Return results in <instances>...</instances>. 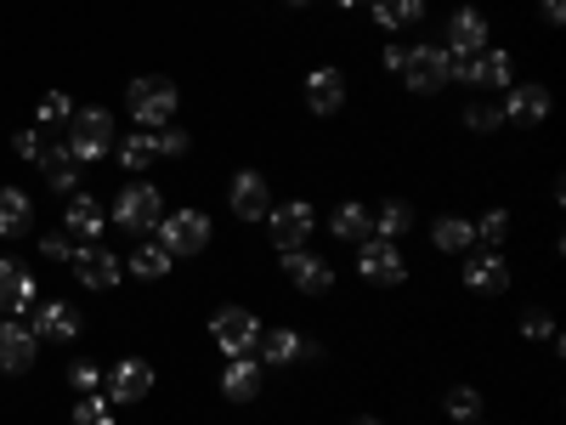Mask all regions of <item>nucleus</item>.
<instances>
[{"label": "nucleus", "instance_id": "1", "mask_svg": "<svg viewBox=\"0 0 566 425\" xmlns=\"http://www.w3.org/2000/svg\"><path fill=\"white\" fill-rule=\"evenodd\" d=\"M108 148H114V114L108 108H74L69 114V153L80 165H91V159H103Z\"/></svg>", "mask_w": 566, "mask_h": 425}, {"label": "nucleus", "instance_id": "2", "mask_svg": "<svg viewBox=\"0 0 566 425\" xmlns=\"http://www.w3.org/2000/svg\"><path fill=\"white\" fill-rule=\"evenodd\" d=\"M176 103H182V96H176V85H171V80H159V74L130 80V119H137V125H148V130L171 125Z\"/></svg>", "mask_w": 566, "mask_h": 425}, {"label": "nucleus", "instance_id": "3", "mask_svg": "<svg viewBox=\"0 0 566 425\" xmlns=\"http://www.w3.org/2000/svg\"><path fill=\"white\" fill-rule=\"evenodd\" d=\"M159 216H164L159 187L130 182V187H119V199H114V216H108V221H119L125 233H148V227H159Z\"/></svg>", "mask_w": 566, "mask_h": 425}, {"label": "nucleus", "instance_id": "4", "mask_svg": "<svg viewBox=\"0 0 566 425\" xmlns=\"http://www.w3.org/2000/svg\"><path fill=\"white\" fill-rule=\"evenodd\" d=\"M210 335H216V346H221L227 357H250L255 341H261V323H255V312H244V307H221V312L210 318Z\"/></svg>", "mask_w": 566, "mask_h": 425}, {"label": "nucleus", "instance_id": "5", "mask_svg": "<svg viewBox=\"0 0 566 425\" xmlns=\"http://www.w3.org/2000/svg\"><path fill=\"white\" fill-rule=\"evenodd\" d=\"M159 244L171 255H198L210 244V216L198 210H176V216H159Z\"/></svg>", "mask_w": 566, "mask_h": 425}, {"label": "nucleus", "instance_id": "6", "mask_svg": "<svg viewBox=\"0 0 566 425\" xmlns=\"http://www.w3.org/2000/svg\"><path fill=\"white\" fill-rule=\"evenodd\" d=\"M396 74L408 80V91L430 96V91L448 85V51L442 46H414V51H403V69H396Z\"/></svg>", "mask_w": 566, "mask_h": 425}, {"label": "nucleus", "instance_id": "7", "mask_svg": "<svg viewBox=\"0 0 566 425\" xmlns=\"http://www.w3.org/2000/svg\"><path fill=\"white\" fill-rule=\"evenodd\" d=\"M357 267H362V278H369V284H403L408 278V261L396 255V239H362Z\"/></svg>", "mask_w": 566, "mask_h": 425}, {"label": "nucleus", "instance_id": "8", "mask_svg": "<svg viewBox=\"0 0 566 425\" xmlns=\"http://www.w3.org/2000/svg\"><path fill=\"white\" fill-rule=\"evenodd\" d=\"M266 227H273V244L278 250H307V239H312V205L307 199L273 205V210H266Z\"/></svg>", "mask_w": 566, "mask_h": 425}, {"label": "nucleus", "instance_id": "9", "mask_svg": "<svg viewBox=\"0 0 566 425\" xmlns=\"http://www.w3.org/2000/svg\"><path fill=\"white\" fill-rule=\"evenodd\" d=\"M69 267L80 273V284H85V289H114V284H119V273H125V261H119L114 250H103V244H80Z\"/></svg>", "mask_w": 566, "mask_h": 425}, {"label": "nucleus", "instance_id": "10", "mask_svg": "<svg viewBox=\"0 0 566 425\" xmlns=\"http://www.w3.org/2000/svg\"><path fill=\"white\" fill-rule=\"evenodd\" d=\"M28 307H35V273H28L18 255H0V312L18 318Z\"/></svg>", "mask_w": 566, "mask_h": 425}, {"label": "nucleus", "instance_id": "11", "mask_svg": "<svg viewBox=\"0 0 566 425\" xmlns=\"http://www.w3.org/2000/svg\"><path fill=\"white\" fill-rule=\"evenodd\" d=\"M284 273H289L294 289H307V296L335 289V267H328L323 255H312V250H284Z\"/></svg>", "mask_w": 566, "mask_h": 425}, {"label": "nucleus", "instance_id": "12", "mask_svg": "<svg viewBox=\"0 0 566 425\" xmlns=\"http://www.w3.org/2000/svg\"><path fill=\"white\" fill-rule=\"evenodd\" d=\"M41 341L28 335V323H18V318H0V369L7 375H23V369H35V352Z\"/></svg>", "mask_w": 566, "mask_h": 425}, {"label": "nucleus", "instance_id": "13", "mask_svg": "<svg viewBox=\"0 0 566 425\" xmlns=\"http://www.w3.org/2000/svg\"><path fill=\"white\" fill-rule=\"evenodd\" d=\"M148 391H153V369L142 357H119L108 369V403H142Z\"/></svg>", "mask_w": 566, "mask_h": 425}, {"label": "nucleus", "instance_id": "14", "mask_svg": "<svg viewBox=\"0 0 566 425\" xmlns=\"http://www.w3.org/2000/svg\"><path fill=\"white\" fill-rule=\"evenodd\" d=\"M35 323H28V335L35 341H74L80 335V307L69 301H46V307H28Z\"/></svg>", "mask_w": 566, "mask_h": 425}, {"label": "nucleus", "instance_id": "15", "mask_svg": "<svg viewBox=\"0 0 566 425\" xmlns=\"http://www.w3.org/2000/svg\"><path fill=\"white\" fill-rule=\"evenodd\" d=\"M544 114H550V91L539 80L510 85V96H505V119L510 125H544Z\"/></svg>", "mask_w": 566, "mask_h": 425}, {"label": "nucleus", "instance_id": "16", "mask_svg": "<svg viewBox=\"0 0 566 425\" xmlns=\"http://www.w3.org/2000/svg\"><path fill=\"white\" fill-rule=\"evenodd\" d=\"M232 216H244V221H261L266 210H273V193H266V182H261V171H239L232 176Z\"/></svg>", "mask_w": 566, "mask_h": 425}, {"label": "nucleus", "instance_id": "17", "mask_svg": "<svg viewBox=\"0 0 566 425\" xmlns=\"http://www.w3.org/2000/svg\"><path fill=\"white\" fill-rule=\"evenodd\" d=\"M464 284H471V289H487V296H505V289H510L505 255H498V250H476L471 261H464Z\"/></svg>", "mask_w": 566, "mask_h": 425}, {"label": "nucleus", "instance_id": "18", "mask_svg": "<svg viewBox=\"0 0 566 425\" xmlns=\"http://www.w3.org/2000/svg\"><path fill=\"white\" fill-rule=\"evenodd\" d=\"M448 51H487V12L459 7L448 18Z\"/></svg>", "mask_w": 566, "mask_h": 425}, {"label": "nucleus", "instance_id": "19", "mask_svg": "<svg viewBox=\"0 0 566 425\" xmlns=\"http://www.w3.org/2000/svg\"><path fill=\"white\" fill-rule=\"evenodd\" d=\"M346 103V74L340 69H312L307 74V108L312 114H340Z\"/></svg>", "mask_w": 566, "mask_h": 425}, {"label": "nucleus", "instance_id": "20", "mask_svg": "<svg viewBox=\"0 0 566 425\" xmlns=\"http://www.w3.org/2000/svg\"><path fill=\"white\" fill-rule=\"evenodd\" d=\"M62 221H69V233H74V239H85V244H96V233L108 227L103 205H96L91 193H74V199H69V210H62Z\"/></svg>", "mask_w": 566, "mask_h": 425}, {"label": "nucleus", "instance_id": "21", "mask_svg": "<svg viewBox=\"0 0 566 425\" xmlns=\"http://www.w3.org/2000/svg\"><path fill=\"white\" fill-rule=\"evenodd\" d=\"M41 165H46V182H51L57 193H74V182H80V159L69 153V142H62V148H41Z\"/></svg>", "mask_w": 566, "mask_h": 425}, {"label": "nucleus", "instance_id": "22", "mask_svg": "<svg viewBox=\"0 0 566 425\" xmlns=\"http://www.w3.org/2000/svg\"><path fill=\"white\" fill-rule=\"evenodd\" d=\"M28 193H18V187H0V239H23L28 233Z\"/></svg>", "mask_w": 566, "mask_h": 425}, {"label": "nucleus", "instance_id": "23", "mask_svg": "<svg viewBox=\"0 0 566 425\" xmlns=\"http://www.w3.org/2000/svg\"><path fill=\"white\" fill-rule=\"evenodd\" d=\"M221 391H227L232 403H250L255 391H261V369L250 364V357H232V364H227V375H221Z\"/></svg>", "mask_w": 566, "mask_h": 425}, {"label": "nucleus", "instance_id": "24", "mask_svg": "<svg viewBox=\"0 0 566 425\" xmlns=\"http://www.w3.org/2000/svg\"><path fill=\"white\" fill-rule=\"evenodd\" d=\"M255 352H261V364H294V357L307 352V341L294 335V330H266V335L255 341Z\"/></svg>", "mask_w": 566, "mask_h": 425}, {"label": "nucleus", "instance_id": "25", "mask_svg": "<svg viewBox=\"0 0 566 425\" xmlns=\"http://www.w3.org/2000/svg\"><path fill=\"white\" fill-rule=\"evenodd\" d=\"M430 244L448 250V255H464L476 244V233H471V221H464V216H442L437 227H430Z\"/></svg>", "mask_w": 566, "mask_h": 425}, {"label": "nucleus", "instance_id": "26", "mask_svg": "<svg viewBox=\"0 0 566 425\" xmlns=\"http://www.w3.org/2000/svg\"><path fill=\"white\" fill-rule=\"evenodd\" d=\"M380 28H414L425 18V0H369Z\"/></svg>", "mask_w": 566, "mask_h": 425}, {"label": "nucleus", "instance_id": "27", "mask_svg": "<svg viewBox=\"0 0 566 425\" xmlns=\"http://www.w3.org/2000/svg\"><path fill=\"white\" fill-rule=\"evenodd\" d=\"M153 159H159L153 130H137V137H125V142H119V165H125V171H148Z\"/></svg>", "mask_w": 566, "mask_h": 425}, {"label": "nucleus", "instance_id": "28", "mask_svg": "<svg viewBox=\"0 0 566 425\" xmlns=\"http://www.w3.org/2000/svg\"><path fill=\"white\" fill-rule=\"evenodd\" d=\"M171 261H176V255L153 239V244H142L137 255H130V273H137V278H164V273H171Z\"/></svg>", "mask_w": 566, "mask_h": 425}, {"label": "nucleus", "instance_id": "29", "mask_svg": "<svg viewBox=\"0 0 566 425\" xmlns=\"http://www.w3.org/2000/svg\"><path fill=\"white\" fill-rule=\"evenodd\" d=\"M476 85H493V91H510V57L505 51H482L476 57Z\"/></svg>", "mask_w": 566, "mask_h": 425}, {"label": "nucleus", "instance_id": "30", "mask_svg": "<svg viewBox=\"0 0 566 425\" xmlns=\"http://www.w3.org/2000/svg\"><path fill=\"white\" fill-rule=\"evenodd\" d=\"M328 227H335V239H357L362 244V239H369V227H374V216L362 210V205H340Z\"/></svg>", "mask_w": 566, "mask_h": 425}, {"label": "nucleus", "instance_id": "31", "mask_svg": "<svg viewBox=\"0 0 566 425\" xmlns=\"http://www.w3.org/2000/svg\"><path fill=\"white\" fill-rule=\"evenodd\" d=\"M442 403H448V414H453L459 425H471V420L482 414V391H476V386H453Z\"/></svg>", "mask_w": 566, "mask_h": 425}, {"label": "nucleus", "instance_id": "32", "mask_svg": "<svg viewBox=\"0 0 566 425\" xmlns=\"http://www.w3.org/2000/svg\"><path fill=\"white\" fill-rule=\"evenodd\" d=\"M374 227H380V239H396V233H408V227H414V210H408L403 199H391V205L374 216Z\"/></svg>", "mask_w": 566, "mask_h": 425}, {"label": "nucleus", "instance_id": "33", "mask_svg": "<svg viewBox=\"0 0 566 425\" xmlns=\"http://www.w3.org/2000/svg\"><path fill=\"white\" fill-rule=\"evenodd\" d=\"M471 233H476L487 250H498V244H505V233H510V216H505V210H487L482 221H471Z\"/></svg>", "mask_w": 566, "mask_h": 425}, {"label": "nucleus", "instance_id": "34", "mask_svg": "<svg viewBox=\"0 0 566 425\" xmlns=\"http://www.w3.org/2000/svg\"><path fill=\"white\" fill-rule=\"evenodd\" d=\"M74 425H114V403L96 398V391H85L80 409H74Z\"/></svg>", "mask_w": 566, "mask_h": 425}, {"label": "nucleus", "instance_id": "35", "mask_svg": "<svg viewBox=\"0 0 566 425\" xmlns=\"http://www.w3.org/2000/svg\"><path fill=\"white\" fill-rule=\"evenodd\" d=\"M464 125H471V130H493V125H505V108H498V103H476L471 114H464Z\"/></svg>", "mask_w": 566, "mask_h": 425}, {"label": "nucleus", "instance_id": "36", "mask_svg": "<svg viewBox=\"0 0 566 425\" xmlns=\"http://www.w3.org/2000/svg\"><path fill=\"white\" fill-rule=\"evenodd\" d=\"M521 335H527V341H555L550 312H527V318H521Z\"/></svg>", "mask_w": 566, "mask_h": 425}, {"label": "nucleus", "instance_id": "37", "mask_svg": "<svg viewBox=\"0 0 566 425\" xmlns=\"http://www.w3.org/2000/svg\"><path fill=\"white\" fill-rule=\"evenodd\" d=\"M41 255H46V261H74V239H69V233H46V239H41Z\"/></svg>", "mask_w": 566, "mask_h": 425}, {"label": "nucleus", "instance_id": "38", "mask_svg": "<svg viewBox=\"0 0 566 425\" xmlns=\"http://www.w3.org/2000/svg\"><path fill=\"white\" fill-rule=\"evenodd\" d=\"M69 386L74 391H96V386H103V369H96V364H69Z\"/></svg>", "mask_w": 566, "mask_h": 425}, {"label": "nucleus", "instance_id": "39", "mask_svg": "<svg viewBox=\"0 0 566 425\" xmlns=\"http://www.w3.org/2000/svg\"><path fill=\"white\" fill-rule=\"evenodd\" d=\"M153 142H159V153H171V159L193 148V142H187V130H176V125H171V130H153Z\"/></svg>", "mask_w": 566, "mask_h": 425}, {"label": "nucleus", "instance_id": "40", "mask_svg": "<svg viewBox=\"0 0 566 425\" xmlns=\"http://www.w3.org/2000/svg\"><path fill=\"white\" fill-rule=\"evenodd\" d=\"M74 114V103L62 91H46V103H41V119H69Z\"/></svg>", "mask_w": 566, "mask_h": 425}, {"label": "nucleus", "instance_id": "41", "mask_svg": "<svg viewBox=\"0 0 566 425\" xmlns=\"http://www.w3.org/2000/svg\"><path fill=\"white\" fill-rule=\"evenodd\" d=\"M12 148H18V159H41V130H18V137H12Z\"/></svg>", "mask_w": 566, "mask_h": 425}, {"label": "nucleus", "instance_id": "42", "mask_svg": "<svg viewBox=\"0 0 566 425\" xmlns=\"http://www.w3.org/2000/svg\"><path fill=\"white\" fill-rule=\"evenodd\" d=\"M566 18V0H544V23H561Z\"/></svg>", "mask_w": 566, "mask_h": 425}, {"label": "nucleus", "instance_id": "43", "mask_svg": "<svg viewBox=\"0 0 566 425\" xmlns=\"http://www.w3.org/2000/svg\"><path fill=\"white\" fill-rule=\"evenodd\" d=\"M335 7H346V12H351V7H362V0H335Z\"/></svg>", "mask_w": 566, "mask_h": 425}, {"label": "nucleus", "instance_id": "44", "mask_svg": "<svg viewBox=\"0 0 566 425\" xmlns=\"http://www.w3.org/2000/svg\"><path fill=\"white\" fill-rule=\"evenodd\" d=\"M357 425H380V420H357Z\"/></svg>", "mask_w": 566, "mask_h": 425}, {"label": "nucleus", "instance_id": "45", "mask_svg": "<svg viewBox=\"0 0 566 425\" xmlns=\"http://www.w3.org/2000/svg\"><path fill=\"white\" fill-rule=\"evenodd\" d=\"M289 7H307V0H289Z\"/></svg>", "mask_w": 566, "mask_h": 425}]
</instances>
